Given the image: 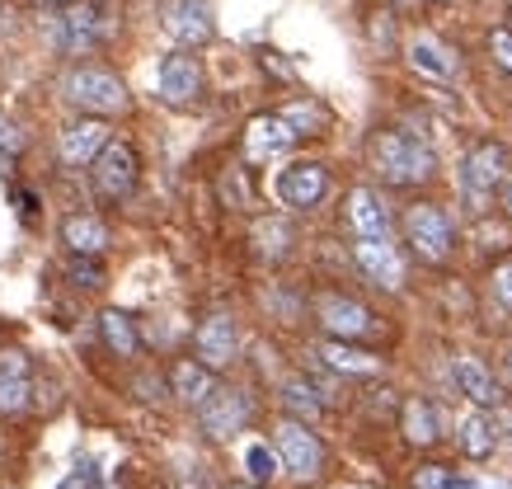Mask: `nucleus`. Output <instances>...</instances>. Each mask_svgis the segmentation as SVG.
I'll list each match as a JSON object with an SVG mask.
<instances>
[{
  "label": "nucleus",
  "mask_w": 512,
  "mask_h": 489,
  "mask_svg": "<svg viewBox=\"0 0 512 489\" xmlns=\"http://www.w3.org/2000/svg\"><path fill=\"white\" fill-rule=\"evenodd\" d=\"M367 160L381 184L390 189H419V184H433L437 179V156L433 146L414 137V132H400V127H381L367 142Z\"/></svg>",
  "instance_id": "1"
},
{
  "label": "nucleus",
  "mask_w": 512,
  "mask_h": 489,
  "mask_svg": "<svg viewBox=\"0 0 512 489\" xmlns=\"http://www.w3.org/2000/svg\"><path fill=\"white\" fill-rule=\"evenodd\" d=\"M400 236H404V245H409V254H414L419 264H433V269H442L451 254H456V226H451L447 207H437V203L404 207Z\"/></svg>",
  "instance_id": "2"
},
{
  "label": "nucleus",
  "mask_w": 512,
  "mask_h": 489,
  "mask_svg": "<svg viewBox=\"0 0 512 489\" xmlns=\"http://www.w3.org/2000/svg\"><path fill=\"white\" fill-rule=\"evenodd\" d=\"M273 452H278L282 471L292 475V480H301V485L320 480V475H325V466H329L325 438H320L311 424H301V419H287V414H282L278 424H273Z\"/></svg>",
  "instance_id": "3"
},
{
  "label": "nucleus",
  "mask_w": 512,
  "mask_h": 489,
  "mask_svg": "<svg viewBox=\"0 0 512 489\" xmlns=\"http://www.w3.org/2000/svg\"><path fill=\"white\" fill-rule=\"evenodd\" d=\"M315 325L325 330V339H339V344H362V339L381 334V316L372 306L348 292H334V287L315 292Z\"/></svg>",
  "instance_id": "4"
},
{
  "label": "nucleus",
  "mask_w": 512,
  "mask_h": 489,
  "mask_svg": "<svg viewBox=\"0 0 512 489\" xmlns=\"http://www.w3.org/2000/svg\"><path fill=\"white\" fill-rule=\"evenodd\" d=\"M62 90H66V99H71L76 109L94 113V118H109V113L132 109L127 85L113 76V71H104V66H76V71L62 80Z\"/></svg>",
  "instance_id": "5"
},
{
  "label": "nucleus",
  "mask_w": 512,
  "mask_h": 489,
  "mask_svg": "<svg viewBox=\"0 0 512 489\" xmlns=\"http://www.w3.org/2000/svg\"><path fill=\"white\" fill-rule=\"evenodd\" d=\"M508 184V146L503 142H475L461 156V193L470 198L475 212H484V203Z\"/></svg>",
  "instance_id": "6"
},
{
  "label": "nucleus",
  "mask_w": 512,
  "mask_h": 489,
  "mask_svg": "<svg viewBox=\"0 0 512 489\" xmlns=\"http://www.w3.org/2000/svg\"><path fill=\"white\" fill-rule=\"evenodd\" d=\"M240 344H245V339H240V325H235V316H226V311H212V316L193 330V353H198V363L212 367L217 377L240 363Z\"/></svg>",
  "instance_id": "7"
},
{
  "label": "nucleus",
  "mask_w": 512,
  "mask_h": 489,
  "mask_svg": "<svg viewBox=\"0 0 512 489\" xmlns=\"http://www.w3.org/2000/svg\"><path fill=\"white\" fill-rule=\"evenodd\" d=\"M249 419H254V400H249V391H240V386H221L198 410V428L207 442H231L235 433H245Z\"/></svg>",
  "instance_id": "8"
},
{
  "label": "nucleus",
  "mask_w": 512,
  "mask_h": 489,
  "mask_svg": "<svg viewBox=\"0 0 512 489\" xmlns=\"http://www.w3.org/2000/svg\"><path fill=\"white\" fill-rule=\"evenodd\" d=\"M94 193L104 198V203H127L132 193H137V179H141V160L137 151L127 142H109V151L94 160Z\"/></svg>",
  "instance_id": "9"
},
{
  "label": "nucleus",
  "mask_w": 512,
  "mask_h": 489,
  "mask_svg": "<svg viewBox=\"0 0 512 489\" xmlns=\"http://www.w3.org/2000/svg\"><path fill=\"white\" fill-rule=\"evenodd\" d=\"M52 48L62 57H85V52L99 48V10L90 0H76V5H62L52 15Z\"/></svg>",
  "instance_id": "10"
},
{
  "label": "nucleus",
  "mask_w": 512,
  "mask_h": 489,
  "mask_svg": "<svg viewBox=\"0 0 512 489\" xmlns=\"http://www.w3.org/2000/svg\"><path fill=\"white\" fill-rule=\"evenodd\" d=\"M156 90L170 109H193V104L202 99V62L188 48L170 52L156 71Z\"/></svg>",
  "instance_id": "11"
},
{
  "label": "nucleus",
  "mask_w": 512,
  "mask_h": 489,
  "mask_svg": "<svg viewBox=\"0 0 512 489\" xmlns=\"http://www.w3.org/2000/svg\"><path fill=\"white\" fill-rule=\"evenodd\" d=\"M353 269L367 278L372 287H386V292H400L404 287V254L390 240H353Z\"/></svg>",
  "instance_id": "12"
},
{
  "label": "nucleus",
  "mask_w": 512,
  "mask_h": 489,
  "mask_svg": "<svg viewBox=\"0 0 512 489\" xmlns=\"http://www.w3.org/2000/svg\"><path fill=\"white\" fill-rule=\"evenodd\" d=\"M160 19H165V33L184 48H202L212 43L217 33V19H212V0H165L160 5Z\"/></svg>",
  "instance_id": "13"
},
{
  "label": "nucleus",
  "mask_w": 512,
  "mask_h": 489,
  "mask_svg": "<svg viewBox=\"0 0 512 489\" xmlns=\"http://www.w3.org/2000/svg\"><path fill=\"white\" fill-rule=\"evenodd\" d=\"M329 193V170L320 160H296L278 174V203H287L292 212H311L325 203Z\"/></svg>",
  "instance_id": "14"
},
{
  "label": "nucleus",
  "mask_w": 512,
  "mask_h": 489,
  "mask_svg": "<svg viewBox=\"0 0 512 489\" xmlns=\"http://www.w3.org/2000/svg\"><path fill=\"white\" fill-rule=\"evenodd\" d=\"M343 221H348L353 240H390V231H395V212H390L386 198L376 189L348 193L343 198Z\"/></svg>",
  "instance_id": "15"
},
{
  "label": "nucleus",
  "mask_w": 512,
  "mask_h": 489,
  "mask_svg": "<svg viewBox=\"0 0 512 489\" xmlns=\"http://www.w3.org/2000/svg\"><path fill=\"white\" fill-rule=\"evenodd\" d=\"M113 127L104 118H80V123H66L62 137H57V156H62L66 170H80V165H94V160L109 151Z\"/></svg>",
  "instance_id": "16"
},
{
  "label": "nucleus",
  "mask_w": 512,
  "mask_h": 489,
  "mask_svg": "<svg viewBox=\"0 0 512 489\" xmlns=\"http://www.w3.org/2000/svg\"><path fill=\"white\" fill-rule=\"evenodd\" d=\"M451 381H456V391L466 395L475 410H498V400H503L494 372H489L480 358H470V353H456V358H451Z\"/></svg>",
  "instance_id": "17"
},
{
  "label": "nucleus",
  "mask_w": 512,
  "mask_h": 489,
  "mask_svg": "<svg viewBox=\"0 0 512 489\" xmlns=\"http://www.w3.org/2000/svg\"><path fill=\"white\" fill-rule=\"evenodd\" d=\"M301 142L292 127L282 123V113H264V118H254V123L245 127V156L254 160V165H264V160H278L282 151H292V146Z\"/></svg>",
  "instance_id": "18"
},
{
  "label": "nucleus",
  "mask_w": 512,
  "mask_h": 489,
  "mask_svg": "<svg viewBox=\"0 0 512 489\" xmlns=\"http://www.w3.org/2000/svg\"><path fill=\"white\" fill-rule=\"evenodd\" d=\"M400 433L419 452H433L437 442H442V414H437V405L428 395H409L400 405Z\"/></svg>",
  "instance_id": "19"
},
{
  "label": "nucleus",
  "mask_w": 512,
  "mask_h": 489,
  "mask_svg": "<svg viewBox=\"0 0 512 489\" xmlns=\"http://www.w3.org/2000/svg\"><path fill=\"white\" fill-rule=\"evenodd\" d=\"M221 391V381L212 367H202L198 358H179V363L170 367V395L179 400V405H193V410H202L212 395Z\"/></svg>",
  "instance_id": "20"
},
{
  "label": "nucleus",
  "mask_w": 512,
  "mask_h": 489,
  "mask_svg": "<svg viewBox=\"0 0 512 489\" xmlns=\"http://www.w3.org/2000/svg\"><path fill=\"white\" fill-rule=\"evenodd\" d=\"M62 245L71 250V259H99L109 250V226L94 212H71L62 221Z\"/></svg>",
  "instance_id": "21"
},
{
  "label": "nucleus",
  "mask_w": 512,
  "mask_h": 489,
  "mask_svg": "<svg viewBox=\"0 0 512 489\" xmlns=\"http://www.w3.org/2000/svg\"><path fill=\"white\" fill-rule=\"evenodd\" d=\"M498 419L489 410H470L466 419H461V433H456V442H461V452H466L470 461H489L498 452Z\"/></svg>",
  "instance_id": "22"
},
{
  "label": "nucleus",
  "mask_w": 512,
  "mask_h": 489,
  "mask_svg": "<svg viewBox=\"0 0 512 489\" xmlns=\"http://www.w3.org/2000/svg\"><path fill=\"white\" fill-rule=\"evenodd\" d=\"M99 334H104V344H109L113 358H123V363H137L141 358V334H137V320L127 316V311H118V306H109L104 316H99Z\"/></svg>",
  "instance_id": "23"
},
{
  "label": "nucleus",
  "mask_w": 512,
  "mask_h": 489,
  "mask_svg": "<svg viewBox=\"0 0 512 489\" xmlns=\"http://www.w3.org/2000/svg\"><path fill=\"white\" fill-rule=\"evenodd\" d=\"M320 363H325L329 372H339V377H376V372H381V358H376V353H367V348H357V344H339V339H325V344H320Z\"/></svg>",
  "instance_id": "24"
},
{
  "label": "nucleus",
  "mask_w": 512,
  "mask_h": 489,
  "mask_svg": "<svg viewBox=\"0 0 512 489\" xmlns=\"http://www.w3.org/2000/svg\"><path fill=\"white\" fill-rule=\"evenodd\" d=\"M409 66H414L419 76H428V80H451V76H456V57L437 43L433 33L409 38Z\"/></svg>",
  "instance_id": "25"
},
{
  "label": "nucleus",
  "mask_w": 512,
  "mask_h": 489,
  "mask_svg": "<svg viewBox=\"0 0 512 489\" xmlns=\"http://www.w3.org/2000/svg\"><path fill=\"white\" fill-rule=\"evenodd\" d=\"M282 410H287V419H301V424H315L320 414H325V400H320V391H315L311 381H282Z\"/></svg>",
  "instance_id": "26"
},
{
  "label": "nucleus",
  "mask_w": 512,
  "mask_h": 489,
  "mask_svg": "<svg viewBox=\"0 0 512 489\" xmlns=\"http://www.w3.org/2000/svg\"><path fill=\"white\" fill-rule=\"evenodd\" d=\"M282 123L292 127L296 137H320V132H329V109L315 104V99H292L282 109Z\"/></svg>",
  "instance_id": "27"
},
{
  "label": "nucleus",
  "mask_w": 512,
  "mask_h": 489,
  "mask_svg": "<svg viewBox=\"0 0 512 489\" xmlns=\"http://www.w3.org/2000/svg\"><path fill=\"white\" fill-rule=\"evenodd\" d=\"M245 471H249V485H273L282 475V461L268 442H249L245 447Z\"/></svg>",
  "instance_id": "28"
},
{
  "label": "nucleus",
  "mask_w": 512,
  "mask_h": 489,
  "mask_svg": "<svg viewBox=\"0 0 512 489\" xmlns=\"http://www.w3.org/2000/svg\"><path fill=\"white\" fill-rule=\"evenodd\" d=\"M24 410H29V377L0 372V419H15Z\"/></svg>",
  "instance_id": "29"
},
{
  "label": "nucleus",
  "mask_w": 512,
  "mask_h": 489,
  "mask_svg": "<svg viewBox=\"0 0 512 489\" xmlns=\"http://www.w3.org/2000/svg\"><path fill=\"white\" fill-rule=\"evenodd\" d=\"M254 240H259V254H264V259H282V254H287V240H292V231H287L282 221H259Z\"/></svg>",
  "instance_id": "30"
},
{
  "label": "nucleus",
  "mask_w": 512,
  "mask_h": 489,
  "mask_svg": "<svg viewBox=\"0 0 512 489\" xmlns=\"http://www.w3.org/2000/svg\"><path fill=\"white\" fill-rule=\"evenodd\" d=\"M489 287H494V297L503 311H512V254H503L494 269H489Z\"/></svg>",
  "instance_id": "31"
},
{
  "label": "nucleus",
  "mask_w": 512,
  "mask_h": 489,
  "mask_svg": "<svg viewBox=\"0 0 512 489\" xmlns=\"http://www.w3.org/2000/svg\"><path fill=\"white\" fill-rule=\"evenodd\" d=\"M451 480H456V471L442 466V461H423L419 471H414V489H447Z\"/></svg>",
  "instance_id": "32"
},
{
  "label": "nucleus",
  "mask_w": 512,
  "mask_h": 489,
  "mask_svg": "<svg viewBox=\"0 0 512 489\" xmlns=\"http://www.w3.org/2000/svg\"><path fill=\"white\" fill-rule=\"evenodd\" d=\"M66 278H71L76 287H85V292H99V287H104V269H99L94 259H71Z\"/></svg>",
  "instance_id": "33"
},
{
  "label": "nucleus",
  "mask_w": 512,
  "mask_h": 489,
  "mask_svg": "<svg viewBox=\"0 0 512 489\" xmlns=\"http://www.w3.org/2000/svg\"><path fill=\"white\" fill-rule=\"evenodd\" d=\"M489 52H494V62L512 76V29H494V33H489Z\"/></svg>",
  "instance_id": "34"
},
{
  "label": "nucleus",
  "mask_w": 512,
  "mask_h": 489,
  "mask_svg": "<svg viewBox=\"0 0 512 489\" xmlns=\"http://www.w3.org/2000/svg\"><path fill=\"white\" fill-rule=\"evenodd\" d=\"M0 372H10V377H29V358H24L19 348H0Z\"/></svg>",
  "instance_id": "35"
},
{
  "label": "nucleus",
  "mask_w": 512,
  "mask_h": 489,
  "mask_svg": "<svg viewBox=\"0 0 512 489\" xmlns=\"http://www.w3.org/2000/svg\"><path fill=\"white\" fill-rule=\"evenodd\" d=\"M57 489H99V480H94V471H71Z\"/></svg>",
  "instance_id": "36"
},
{
  "label": "nucleus",
  "mask_w": 512,
  "mask_h": 489,
  "mask_svg": "<svg viewBox=\"0 0 512 489\" xmlns=\"http://www.w3.org/2000/svg\"><path fill=\"white\" fill-rule=\"evenodd\" d=\"M447 489H480V485H475V480H466V475H456V480H451Z\"/></svg>",
  "instance_id": "37"
},
{
  "label": "nucleus",
  "mask_w": 512,
  "mask_h": 489,
  "mask_svg": "<svg viewBox=\"0 0 512 489\" xmlns=\"http://www.w3.org/2000/svg\"><path fill=\"white\" fill-rule=\"evenodd\" d=\"M498 428H503V433H508V438H512V410H503V414H498Z\"/></svg>",
  "instance_id": "38"
},
{
  "label": "nucleus",
  "mask_w": 512,
  "mask_h": 489,
  "mask_svg": "<svg viewBox=\"0 0 512 489\" xmlns=\"http://www.w3.org/2000/svg\"><path fill=\"white\" fill-rule=\"evenodd\" d=\"M503 207H508V217H512V179L503 184Z\"/></svg>",
  "instance_id": "39"
},
{
  "label": "nucleus",
  "mask_w": 512,
  "mask_h": 489,
  "mask_svg": "<svg viewBox=\"0 0 512 489\" xmlns=\"http://www.w3.org/2000/svg\"><path fill=\"white\" fill-rule=\"evenodd\" d=\"M38 5H76V0H38ZM90 5H99V0H90Z\"/></svg>",
  "instance_id": "40"
},
{
  "label": "nucleus",
  "mask_w": 512,
  "mask_h": 489,
  "mask_svg": "<svg viewBox=\"0 0 512 489\" xmlns=\"http://www.w3.org/2000/svg\"><path fill=\"white\" fill-rule=\"evenodd\" d=\"M226 489H264V485H226Z\"/></svg>",
  "instance_id": "41"
},
{
  "label": "nucleus",
  "mask_w": 512,
  "mask_h": 489,
  "mask_svg": "<svg viewBox=\"0 0 512 489\" xmlns=\"http://www.w3.org/2000/svg\"><path fill=\"white\" fill-rule=\"evenodd\" d=\"M0 457H5V438H0Z\"/></svg>",
  "instance_id": "42"
},
{
  "label": "nucleus",
  "mask_w": 512,
  "mask_h": 489,
  "mask_svg": "<svg viewBox=\"0 0 512 489\" xmlns=\"http://www.w3.org/2000/svg\"><path fill=\"white\" fill-rule=\"evenodd\" d=\"M508 372H512V353H508Z\"/></svg>",
  "instance_id": "43"
},
{
  "label": "nucleus",
  "mask_w": 512,
  "mask_h": 489,
  "mask_svg": "<svg viewBox=\"0 0 512 489\" xmlns=\"http://www.w3.org/2000/svg\"><path fill=\"white\" fill-rule=\"evenodd\" d=\"M395 5H409V0H395Z\"/></svg>",
  "instance_id": "44"
},
{
  "label": "nucleus",
  "mask_w": 512,
  "mask_h": 489,
  "mask_svg": "<svg viewBox=\"0 0 512 489\" xmlns=\"http://www.w3.org/2000/svg\"><path fill=\"white\" fill-rule=\"evenodd\" d=\"M437 5H447V0H437Z\"/></svg>",
  "instance_id": "45"
}]
</instances>
